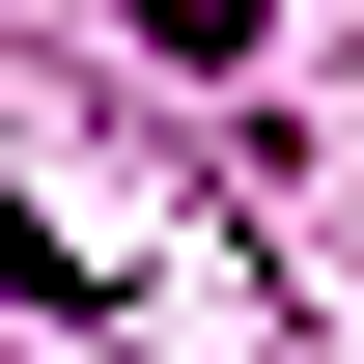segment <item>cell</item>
<instances>
[{"mask_svg":"<svg viewBox=\"0 0 364 364\" xmlns=\"http://www.w3.org/2000/svg\"><path fill=\"white\" fill-rule=\"evenodd\" d=\"M140 28H168V56H252V0H140Z\"/></svg>","mask_w":364,"mask_h":364,"instance_id":"obj_1","label":"cell"}]
</instances>
